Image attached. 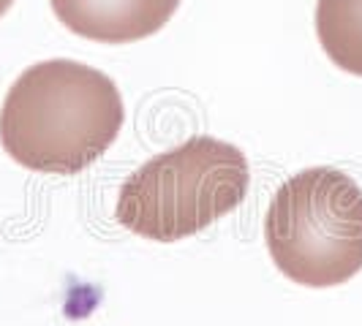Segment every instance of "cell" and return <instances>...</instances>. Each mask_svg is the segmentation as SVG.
I'll list each match as a JSON object with an SVG mask.
<instances>
[{
  "instance_id": "cell-2",
  "label": "cell",
  "mask_w": 362,
  "mask_h": 326,
  "mask_svg": "<svg viewBox=\"0 0 362 326\" xmlns=\"http://www.w3.org/2000/svg\"><path fill=\"white\" fill-rule=\"evenodd\" d=\"M248 182V161L235 145L197 136L139 166L120 188L115 217L131 234L177 242L240 207Z\"/></svg>"
},
{
  "instance_id": "cell-1",
  "label": "cell",
  "mask_w": 362,
  "mask_h": 326,
  "mask_svg": "<svg viewBox=\"0 0 362 326\" xmlns=\"http://www.w3.org/2000/svg\"><path fill=\"white\" fill-rule=\"evenodd\" d=\"M123 120V95L107 73L76 60H44L6 92L0 145L30 171L79 174L112 147Z\"/></svg>"
},
{
  "instance_id": "cell-4",
  "label": "cell",
  "mask_w": 362,
  "mask_h": 326,
  "mask_svg": "<svg viewBox=\"0 0 362 326\" xmlns=\"http://www.w3.org/2000/svg\"><path fill=\"white\" fill-rule=\"evenodd\" d=\"M71 33L101 44H134L158 33L180 0H49Z\"/></svg>"
},
{
  "instance_id": "cell-3",
  "label": "cell",
  "mask_w": 362,
  "mask_h": 326,
  "mask_svg": "<svg viewBox=\"0 0 362 326\" xmlns=\"http://www.w3.org/2000/svg\"><path fill=\"white\" fill-rule=\"evenodd\" d=\"M278 272L308 289H332L362 272V188L332 166L284 182L264 217Z\"/></svg>"
},
{
  "instance_id": "cell-6",
  "label": "cell",
  "mask_w": 362,
  "mask_h": 326,
  "mask_svg": "<svg viewBox=\"0 0 362 326\" xmlns=\"http://www.w3.org/2000/svg\"><path fill=\"white\" fill-rule=\"evenodd\" d=\"M11 3H14V0H0V17H3V14L11 8Z\"/></svg>"
},
{
  "instance_id": "cell-5",
  "label": "cell",
  "mask_w": 362,
  "mask_h": 326,
  "mask_svg": "<svg viewBox=\"0 0 362 326\" xmlns=\"http://www.w3.org/2000/svg\"><path fill=\"white\" fill-rule=\"evenodd\" d=\"M316 33L341 71L362 76V0H319Z\"/></svg>"
}]
</instances>
